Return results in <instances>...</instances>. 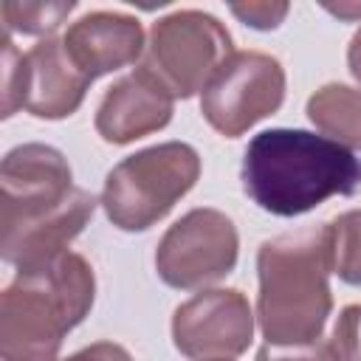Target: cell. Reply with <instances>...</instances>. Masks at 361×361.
Returning a JSON list of instances; mask_svg holds the SVG:
<instances>
[{"label":"cell","instance_id":"cell-1","mask_svg":"<svg viewBox=\"0 0 361 361\" xmlns=\"http://www.w3.org/2000/svg\"><path fill=\"white\" fill-rule=\"evenodd\" d=\"M96 197L73 186L68 158L48 144H20L0 166V254L20 271H34L82 234Z\"/></svg>","mask_w":361,"mask_h":361},{"label":"cell","instance_id":"cell-2","mask_svg":"<svg viewBox=\"0 0 361 361\" xmlns=\"http://www.w3.org/2000/svg\"><path fill=\"white\" fill-rule=\"evenodd\" d=\"M240 180L262 212L296 217L333 195H353L361 183V158L327 135L274 127L248 141Z\"/></svg>","mask_w":361,"mask_h":361},{"label":"cell","instance_id":"cell-3","mask_svg":"<svg viewBox=\"0 0 361 361\" xmlns=\"http://www.w3.org/2000/svg\"><path fill=\"white\" fill-rule=\"evenodd\" d=\"M324 226L265 240L257 251V322L265 344H316L333 310Z\"/></svg>","mask_w":361,"mask_h":361},{"label":"cell","instance_id":"cell-4","mask_svg":"<svg viewBox=\"0 0 361 361\" xmlns=\"http://www.w3.org/2000/svg\"><path fill=\"white\" fill-rule=\"evenodd\" d=\"M93 299V268L76 251L20 271L0 296V358L56 361L65 336L85 322Z\"/></svg>","mask_w":361,"mask_h":361},{"label":"cell","instance_id":"cell-5","mask_svg":"<svg viewBox=\"0 0 361 361\" xmlns=\"http://www.w3.org/2000/svg\"><path fill=\"white\" fill-rule=\"evenodd\" d=\"M200 155L186 141H164L118 161L102 189V209L121 231H147L197 183Z\"/></svg>","mask_w":361,"mask_h":361},{"label":"cell","instance_id":"cell-6","mask_svg":"<svg viewBox=\"0 0 361 361\" xmlns=\"http://www.w3.org/2000/svg\"><path fill=\"white\" fill-rule=\"evenodd\" d=\"M231 54V34L217 17L180 8L152 23L141 68L152 73L172 99H192L197 90H206Z\"/></svg>","mask_w":361,"mask_h":361},{"label":"cell","instance_id":"cell-7","mask_svg":"<svg viewBox=\"0 0 361 361\" xmlns=\"http://www.w3.org/2000/svg\"><path fill=\"white\" fill-rule=\"evenodd\" d=\"M285 102V68L262 51H234L200 96V113L226 138H240Z\"/></svg>","mask_w":361,"mask_h":361},{"label":"cell","instance_id":"cell-8","mask_svg":"<svg viewBox=\"0 0 361 361\" xmlns=\"http://www.w3.org/2000/svg\"><path fill=\"white\" fill-rule=\"evenodd\" d=\"M237 254L240 237L231 217L200 206L164 231L155 248V271L169 288L195 290L228 276Z\"/></svg>","mask_w":361,"mask_h":361},{"label":"cell","instance_id":"cell-9","mask_svg":"<svg viewBox=\"0 0 361 361\" xmlns=\"http://www.w3.org/2000/svg\"><path fill=\"white\" fill-rule=\"evenodd\" d=\"M172 341L189 361H234L254 341V310L243 290L212 288L172 313Z\"/></svg>","mask_w":361,"mask_h":361},{"label":"cell","instance_id":"cell-10","mask_svg":"<svg viewBox=\"0 0 361 361\" xmlns=\"http://www.w3.org/2000/svg\"><path fill=\"white\" fill-rule=\"evenodd\" d=\"M175 110L172 93L144 68L113 82L96 107V133L107 144H133L169 124Z\"/></svg>","mask_w":361,"mask_h":361},{"label":"cell","instance_id":"cell-11","mask_svg":"<svg viewBox=\"0 0 361 361\" xmlns=\"http://www.w3.org/2000/svg\"><path fill=\"white\" fill-rule=\"evenodd\" d=\"M65 54L93 82L124 65H133L147 42L138 17L124 11H87L62 34Z\"/></svg>","mask_w":361,"mask_h":361},{"label":"cell","instance_id":"cell-12","mask_svg":"<svg viewBox=\"0 0 361 361\" xmlns=\"http://www.w3.org/2000/svg\"><path fill=\"white\" fill-rule=\"evenodd\" d=\"M90 79L65 54L62 37L39 39L25 54L23 107L37 118H68L85 102Z\"/></svg>","mask_w":361,"mask_h":361},{"label":"cell","instance_id":"cell-13","mask_svg":"<svg viewBox=\"0 0 361 361\" xmlns=\"http://www.w3.org/2000/svg\"><path fill=\"white\" fill-rule=\"evenodd\" d=\"M307 118L316 130H322L327 138L338 141L347 149H361V90L327 82L322 85L305 107Z\"/></svg>","mask_w":361,"mask_h":361},{"label":"cell","instance_id":"cell-14","mask_svg":"<svg viewBox=\"0 0 361 361\" xmlns=\"http://www.w3.org/2000/svg\"><path fill=\"white\" fill-rule=\"evenodd\" d=\"M330 268L347 285H361V209H350L324 223Z\"/></svg>","mask_w":361,"mask_h":361},{"label":"cell","instance_id":"cell-15","mask_svg":"<svg viewBox=\"0 0 361 361\" xmlns=\"http://www.w3.org/2000/svg\"><path fill=\"white\" fill-rule=\"evenodd\" d=\"M76 8L73 0H59V3H17L6 0L0 6L3 14V31L8 34H31V37H45L54 34L65 17Z\"/></svg>","mask_w":361,"mask_h":361},{"label":"cell","instance_id":"cell-16","mask_svg":"<svg viewBox=\"0 0 361 361\" xmlns=\"http://www.w3.org/2000/svg\"><path fill=\"white\" fill-rule=\"evenodd\" d=\"M330 361H361V305H347L324 338Z\"/></svg>","mask_w":361,"mask_h":361},{"label":"cell","instance_id":"cell-17","mask_svg":"<svg viewBox=\"0 0 361 361\" xmlns=\"http://www.w3.org/2000/svg\"><path fill=\"white\" fill-rule=\"evenodd\" d=\"M3 118H11L23 107L25 82V54L17 51L8 31H3Z\"/></svg>","mask_w":361,"mask_h":361},{"label":"cell","instance_id":"cell-18","mask_svg":"<svg viewBox=\"0 0 361 361\" xmlns=\"http://www.w3.org/2000/svg\"><path fill=\"white\" fill-rule=\"evenodd\" d=\"M288 11H290L288 3H231V14L257 31L276 28L288 17Z\"/></svg>","mask_w":361,"mask_h":361},{"label":"cell","instance_id":"cell-19","mask_svg":"<svg viewBox=\"0 0 361 361\" xmlns=\"http://www.w3.org/2000/svg\"><path fill=\"white\" fill-rule=\"evenodd\" d=\"M257 361H330V355L324 341L319 338L316 344H296V347L262 344L257 350Z\"/></svg>","mask_w":361,"mask_h":361},{"label":"cell","instance_id":"cell-20","mask_svg":"<svg viewBox=\"0 0 361 361\" xmlns=\"http://www.w3.org/2000/svg\"><path fill=\"white\" fill-rule=\"evenodd\" d=\"M62 361H133V355L116 341H96V344H87V347L71 353Z\"/></svg>","mask_w":361,"mask_h":361},{"label":"cell","instance_id":"cell-21","mask_svg":"<svg viewBox=\"0 0 361 361\" xmlns=\"http://www.w3.org/2000/svg\"><path fill=\"white\" fill-rule=\"evenodd\" d=\"M347 65H350V73L353 79L361 85V28L353 34L350 39V48H347Z\"/></svg>","mask_w":361,"mask_h":361},{"label":"cell","instance_id":"cell-22","mask_svg":"<svg viewBox=\"0 0 361 361\" xmlns=\"http://www.w3.org/2000/svg\"><path fill=\"white\" fill-rule=\"evenodd\" d=\"M330 14L338 20H361V3H338V6H324Z\"/></svg>","mask_w":361,"mask_h":361}]
</instances>
